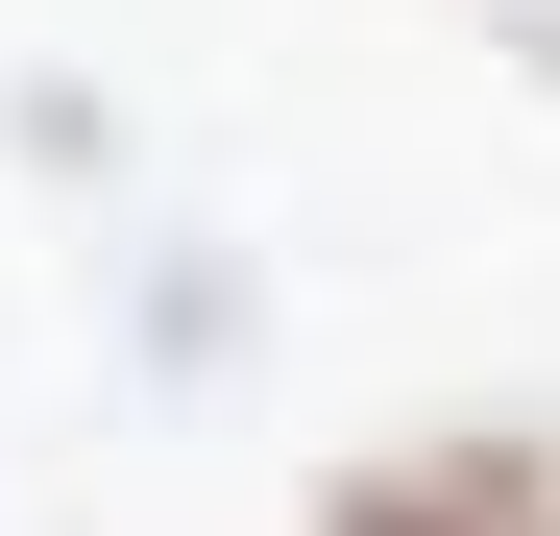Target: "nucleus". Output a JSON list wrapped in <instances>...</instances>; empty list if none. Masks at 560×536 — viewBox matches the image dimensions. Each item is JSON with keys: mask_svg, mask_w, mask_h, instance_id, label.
I'll return each mask as SVG.
<instances>
[{"mask_svg": "<svg viewBox=\"0 0 560 536\" xmlns=\"http://www.w3.org/2000/svg\"><path fill=\"white\" fill-rule=\"evenodd\" d=\"M317 536H560V439L536 415H415L317 488Z\"/></svg>", "mask_w": 560, "mask_h": 536, "instance_id": "1", "label": "nucleus"}, {"mask_svg": "<svg viewBox=\"0 0 560 536\" xmlns=\"http://www.w3.org/2000/svg\"><path fill=\"white\" fill-rule=\"evenodd\" d=\"M244 317H268V293H244V244H147V268H122V341H147L171 391H220V366H244Z\"/></svg>", "mask_w": 560, "mask_h": 536, "instance_id": "2", "label": "nucleus"}]
</instances>
